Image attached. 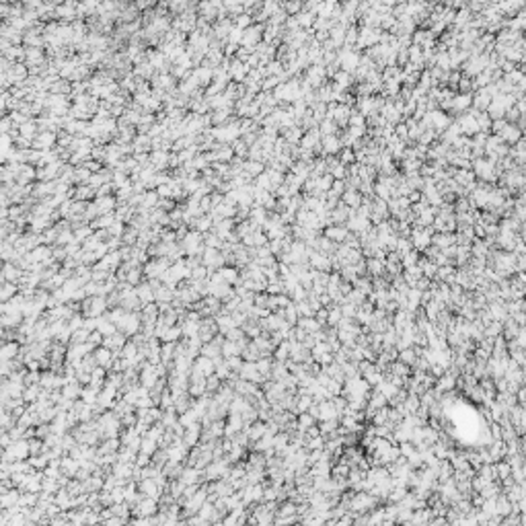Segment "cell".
<instances>
[{
  "instance_id": "cell-19",
  "label": "cell",
  "mask_w": 526,
  "mask_h": 526,
  "mask_svg": "<svg viewBox=\"0 0 526 526\" xmlns=\"http://www.w3.org/2000/svg\"><path fill=\"white\" fill-rule=\"evenodd\" d=\"M280 134H282V138L288 144H298L300 140H303V136H304V132H303V128H300V126H292V128H288V130H284Z\"/></svg>"
},
{
  "instance_id": "cell-20",
  "label": "cell",
  "mask_w": 526,
  "mask_h": 526,
  "mask_svg": "<svg viewBox=\"0 0 526 526\" xmlns=\"http://www.w3.org/2000/svg\"><path fill=\"white\" fill-rule=\"evenodd\" d=\"M315 19H317V15H313V13H306V11H300V13L296 15L298 27H300V29H304V31L313 29V25H315Z\"/></svg>"
},
{
  "instance_id": "cell-16",
  "label": "cell",
  "mask_w": 526,
  "mask_h": 526,
  "mask_svg": "<svg viewBox=\"0 0 526 526\" xmlns=\"http://www.w3.org/2000/svg\"><path fill=\"white\" fill-rule=\"evenodd\" d=\"M366 273H368V278H383V275H386L384 273V261L374 259V257L366 259Z\"/></svg>"
},
{
  "instance_id": "cell-32",
  "label": "cell",
  "mask_w": 526,
  "mask_h": 526,
  "mask_svg": "<svg viewBox=\"0 0 526 526\" xmlns=\"http://www.w3.org/2000/svg\"><path fill=\"white\" fill-rule=\"evenodd\" d=\"M452 208H454V214H464V212L471 210V204H469L467 197H456L454 204H452Z\"/></svg>"
},
{
  "instance_id": "cell-35",
  "label": "cell",
  "mask_w": 526,
  "mask_h": 526,
  "mask_svg": "<svg viewBox=\"0 0 526 526\" xmlns=\"http://www.w3.org/2000/svg\"><path fill=\"white\" fill-rule=\"evenodd\" d=\"M247 152H249V146L240 140V138L235 140V144H232V154H237V157H245Z\"/></svg>"
},
{
  "instance_id": "cell-25",
  "label": "cell",
  "mask_w": 526,
  "mask_h": 526,
  "mask_svg": "<svg viewBox=\"0 0 526 526\" xmlns=\"http://www.w3.org/2000/svg\"><path fill=\"white\" fill-rule=\"evenodd\" d=\"M358 31H360L358 25H350V27L346 29V39H343V46L353 49V46H356V41H358Z\"/></svg>"
},
{
  "instance_id": "cell-30",
  "label": "cell",
  "mask_w": 526,
  "mask_h": 526,
  "mask_svg": "<svg viewBox=\"0 0 526 526\" xmlns=\"http://www.w3.org/2000/svg\"><path fill=\"white\" fill-rule=\"evenodd\" d=\"M280 84V76H265L261 80V93H271Z\"/></svg>"
},
{
  "instance_id": "cell-3",
  "label": "cell",
  "mask_w": 526,
  "mask_h": 526,
  "mask_svg": "<svg viewBox=\"0 0 526 526\" xmlns=\"http://www.w3.org/2000/svg\"><path fill=\"white\" fill-rule=\"evenodd\" d=\"M487 62H489V54H481V56H469L467 62H464L461 68L467 79H475L477 74H481L483 70H487Z\"/></svg>"
},
{
  "instance_id": "cell-26",
  "label": "cell",
  "mask_w": 526,
  "mask_h": 526,
  "mask_svg": "<svg viewBox=\"0 0 526 526\" xmlns=\"http://www.w3.org/2000/svg\"><path fill=\"white\" fill-rule=\"evenodd\" d=\"M419 253L415 251V249H411V251L405 255V257H401V267L403 270H409V267H413V265H417V261H419Z\"/></svg>"
},
{
  "instance_id": "cell-14",
  "label": "cell",
  "mask_w": 526,
  "mask_h": 526,
  "mask_svg": "<svg viewBox=\"0 0 526 526\" xmlns=\"http://www.w3.org/2000/svg\"><path fill=\"white\" fill-rule=\"evenodd\" d=\"M350 115H351V109H350V107H346V105H335V111H333L331 122L341 130V128H348Z\"/></svg>"
},
{
  "instance_id": "cell-13",
  "label": "cell",
  "mask_w": 526,
  "mask_h": 526,
  "mask_svg": "<svg viewBox=\"0 0 526 526\" xmlns=\"http://www.w3.org/2000/svg\"><path fill=\"white\" fill-rule=\"evenodd\" d=\"M343 206H348L350 210H358L360 206H362V202H364V197L360 195V191L358 189H346V191H343V195H341V200H339Z\"/></svg>"
},
{
  "instance_id": "cell-31",
  "label": "cell",
  "mask_w": 526,
  "mask_h": 526,
  "mask_svg": "<svg viewBox=\"0 0 526 526\" xmlns=\"http://www.w3.org/2000/svg\"><path fill=\"white\" fill-rule=\"evenodd\" d=\"M282 8H284V13H286L288 16H296L300 11H303V2H282Z\"/></svg>"
},
{
  "instance_id": "cell-12",
  "label": "cell",
  "mask_w": 526,
  "mask_h": 526,
  "mask_svg": "<svg viewBox=\"0 0 526 526\" xmlns=\"http://www.w3.org/2000/svg\"><path fill=\"white\" fill-rule=\"evenodd\" d=\"M321 148H323L325 157H337V154L341 152L339 136H325V138H321Z\"/></svg>"
},
{
  "instance_id": "cell-34",
  "label": "cell",
  "mask_w": 526,
  "mask_h": 526,
  "mask_svg": "<svg viewBox=\"0 0 526 526\" xmlns=\"http://www.w3.org/2000/svg\"><path fill=\"white\" fill-rule=\"evenodd\" d=\"M222 261H224V257L218 255L216 251H214V249H208V251H206V263H210V265H220Z\"/></svg>"
},
{
  "instance_id": "cell-18",
  "label": "cell",
  "mask_w": 526,
  "mask_h": 526,
  "mask_svg": "<svg viewBox=\"0 0 526 526\" xmlns=\"http://www.w3.org/2000/svg\"><path fill=\"white\" fill-rule=\"evenodd\" d=\"M263 171H265L263 162H257V160H245L243 162V175H247L249 179H255L257 175H261Z\"/></svg>"
},
{
  "instance_id": "cell-9",
  "label": "cell",
  "mask_w": 526,
  "mask_h": 526,
  "mask_svg": "<svg viewBox=\"0 0 526 526\" xmlns=\"http://www.w3.org/2000/svg\"><path fill=\"white\" fill-rule=\"evenodd\" d=\"M331 84H333V89L337 91V93H348L353 87V76L348 74V72H343V70H337V72H335V76L331 79Z\"/></svg>"
},
{
  "instance_id": "cell-2",
  "label": "cell",
  "mask_w": 526,
  "mask_h": 526,
  "mask_svg": "<svg viewBox=\"0 0 526 526\" xmlns=\"http://www.w3.org/2000/svg\"><path fill=\"white\" fill-rule=\"evenodd\" d=\"M432 235H434L432 226H430V228H419V226H413V228H411V235H409L411 247L415 249V251L421 255V253H424L430 245H432Z\"/></svg>"
},
{
  "instance_id": "cell-22",
  "label": "cell",
  "mask_w": 526,
  "mask_h": 526,
  "mask_svg": "<svg viewBox=\"0 0 526 526\" xmlns=\"http://www.w3.org/2000/svg\"><path fill=\"white\" fill-rule=\"evenodd\" d=\"M351 288L353 290H360L364 296H370V292H372V282H370L368 275H364V278H356L351 282Z\"/></svg>"
},
{
  "instance_id": "cell-4",
  "label": "cell",
  "mask_w": 526,
  "mask_h": 526,
  "mask_svg": "<svg viewBox=\"0 0 526 526\" xmlns=\"http://www.w3.org/2000/svg\"><path fill=\"white\" fill-rule=\"evenodd\" d=\"M303 82H306L310 89L317 91V89H321L323 84L327 82V74H325V66L321 64H313V66H308L306 70H304V76H303Z\"/></svg>"
},
{
  "instance_id": "cell-24",
  "label": "cell",
  "mask_w": 526,
  "mask_h": 526,
  "mask_svg": "<svg viewBox=\"0 0 526 526\" xmlns=\"http://www.w3.org/2000/svg\"><path fill=\"white\" fill-rule=\"evenodd\" d=\"M475 122H477V130L481 132V134H487L489 136V132H491V119H489V115L485 113V111H477L475 113Z\"/></svg>"
},
{
  "instance_id": "cell-33",
  "label": "cell",
  "mask_w": 526,
  "mask_h": 526,
  "mask_svg": "<svg viewBox=\"0 0 526 526\" xmlns=\"http://www.w3.org/2000/svg\"><path fill=\"white\" fill-rule=\"evenodd\" d=\"M346 189H348L346 181H335V179H333V183H331V189H329V193L337 195L339 200H341V195H343V191H346Z\"/></svg>"
},
{
  "instance_id": "cell-10",
  "label": "cell",
  "mask_w": 526,
  "mask_h": 526,
  "mask_svg": "<svg viewBox=\"0 0 526 526\" xmlns=\"http://www.w3.org/2000/svg\"><path fill=\"white\" fill-rule=\"evenodd\" d=\"M495 136H499V140H502L504 144H508V146H514L516 142L520 140L522 138V132L518 130V128H516L514 124H506L502 130H499V134H495Z\"/></svg>"
},
{
  "instance_id": "cell-5",
  "label": "cell",
  "mask_w": 526,
  "mask_h": 526,
  "mask_svg": "<svg viewBox=\"0 0 526 526\" xmlns=\"http://www.w3.org/2000/svg\"><path fill=\"white\" fill-rule=\"evenodd\" d=\"M263 41V25H249V27L243 31V39H240V44H243V48H251L255 49V46H259Z\"/></svg>"
},
{
  "instance_id": "cell-7",
  "label": "cell",
  "mask_w": 526,
  "mask_h": 526,
  "mask_svg": "<svg viewBox=\"0 0 526 526\" xmlns=\"http://www.w3.org/2000/svg\"><path fill=\"white\" fill-rule=\"evenodd\" d=\"M308 270L321 271V273H329L331 271V257L321 255L317 251H310L308 255Z\"/></svg>"
},
{
  "instance_id": "cell-23",
  "label": "cell",
  "mask_w": 526,
  "mask_h": 526,
  "mask_svg": "<svg viewBox=\"0 0 526 526\" xmlns=\"http://www.w3.org/2000/svg\"><path fill=\"white\" fill-rule=\"evenodd\" d=\"M317 130H319V134H321V138H325V136H337L339 134V128L335 126L331 119H323V122L317 126Z\"/></svg>"
},
{
  "instance_id": "cell-11",
  "label": "cell",
  "mask_w": 526,
  "mask_h": 526,
  "mask_svg": "<svg viewBox=\"0 0 526 526\" xmlns=\"http://www.w3.org/2000/svg\"><path fill=\"white\" fill-rule=\"evenodd\" d=\"M321 144V134H319V130L317 128H313V130H308V132H304V136H303V140L298 142V146H300V150H306V152H313L317 146Z\"/></svg>"
},
{
  "instance_id": "cell-15",
  "label": "cell",
  "mask_w": 526,
  "mask_h": 526,
  "mask_svg": "<svg viewBox=\"0 0 526 526\" xmlns=\"http://www.w3.org/2000/svg\"><path fill=\"white\" fill-rule=\"evenodd\" d=\"M456 245V240H454V232H434L432 235V247L436 249H446V247H452Z\"/></svg>"
},
{
  "instance_id": "cell-37",
  "label": "cell",
  "mask_w": 526,
  "mask_h": 526,
  "mask_svg": "<svg viewBox=\"0 0 526 526\" xmlns=\"http://www.w3.org/2000/svg\"><path fill=\"white\" fill-rule=\"evenodd\" d=\"M407 202L413 206V204H417V202H421V193L419 191H411L409 195H407Z\"/></svg>"
},
{
  "instance_id": "cell-17",
  "label": "cell",
  "mask_w": 526,
  "mask_h": 526,
  "mask_svg": "<svg viewBox=\"0 0 526 526\" xmlns=\"http://www.w3.org/2000/svg\"><path fill=\"white\" fill-rule=\"evenodd\" d=\"M452 181L459 187H467V185H471V183H475L477 181V177L473 175V171H462V169H456V173L452 175Z\"/></svg>"
},
{
  "instance_id": "cell-6",
  "label": "cell",
  "mask_w": 526,
  "mask_h": 526,
  "mask_svg": "<svg viewBox=\"0 0 526 526\" xmlns=\"http://www.w3.org/2000/svg\"><path fill=\"white\" fill-rule=\"evenodd\" d=\"M471 101H473V93H456L452 101H450V115H461L464 111L471 109Z\"/></svg>"
},
{
  "instance_id": "cell-29",
  "label": "cell",
  "mask_w": 526,
  "mask_h": 526,
  "mask_svg": "<svg viewBox=\"0 0 526 526\" xmlns=\"http://www.w3.org/2000/svg\"><path fill=\"white\" fill-rule=\"evenodd\" d=\"M386 122L384 117L381 115V111H372L368 117H366V128H383Z\"/></svg>"
},
{
  "instance_id": "cell-28",
  "label": "cell",
  "mask_w": 526,
  "mask_h": 526,
  "mask_svg": "<svg viewBox=\"0 0 526 526\" xmlns=\"http://www.w3.org/2000/svg\"><path fill=\"white\" fill-rule=\"evenodd\" d=\"M331 183H333V177L329 175V173H325V175H321L317 179V191L319 193H327L331 189Z\"/></svg>"
},
{
  "instance_id": "cell-1",
  "label": "cell",
  "mask_w": 526,
  "mask_h": 526,
  "mask_svg": "<svg viewBox=\"0 0 526 526\" xmlns=\"http://www.w3.org/2000/svg\"><path fill=\"white\" fill-rule=\"evenodd\" d=\"M360 58H362L360 51L343 46V48L337 49V54H335V62H337L339 70H343V72H348V74L353 76V72H356V68L360 64Z\"/></svg>"
},
{
  "instance_id": "cell-8",
  "label": "cell",
  "mask_w": 526,
  "mask_h": 526,
  "mask_svg": "<svg viewBox=\"0 0 526 526\" xmlns=\"http://www.w3.org/2000/svg\"><path fill=\"white\" fill-rule=\"evenodd\" d=\"M348 235H350V230L346 226H339V224H329V226L323 228V237L329 239L331 243H335V245H341L343 240H346Z\"/></svg>"
},
{
  "instance_id": "cell-36",
  "label": "cell",
  "mask_w": 526,
  "mask_h": 526,
  "mask_svg": "<svg viewBox=\"0 0 526 526\" xmlns=\"http://www.w3.org/2000/svg\"><path fill=\"white\" fill-rule=\"evenodd\" d=\"M506 126V119L502 117V119H494V122H491V132L494 134H499V130H502V128Z\"/></svg>"
},
{
  "instance_id": "cell-27",
  "label": "cell",
  "mask_w": 526,
  "mask_h": 526,
  "mask_svg": "<svg viewBox=\"0 0 526 526\" xmlns=\"http://www.w3.org/2000/svg\"><path fill=\"white\" fill-rule=\"evenodd\" d=\"M337 160L341 162L343 167H350V165H353V162H356V154H353L351 148H341V152L337 154Z\"/></svg>"
},
{
  "instance_id": "cell-21",
  "label": "cell",
  "mask_w": 526,
  "mask_h": 526,
  "mask_svg": "<svg viewBox=\"0 0 526 526\" xmlns=\"http://www.w3.org/2000/svg\"><path fill=\"white\" fill-rule=\"evenodd\" d=\"M397 358H399L401 364L411 368V366H415V362H417V351H415V348H407V350H401Z\"/></svg>"
}]
</instances>
